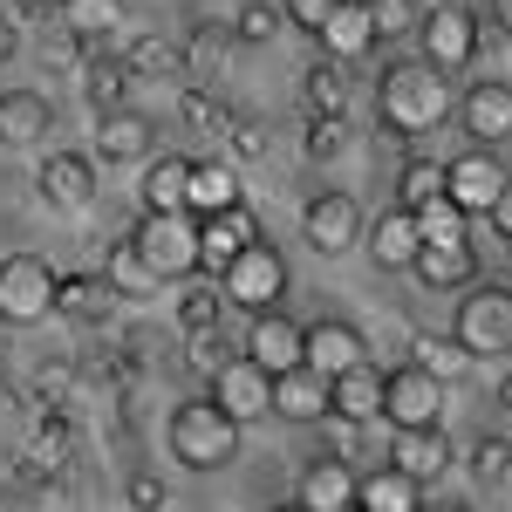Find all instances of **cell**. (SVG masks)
<instances>
[{
	"label": "cell",
	"instance_id": "cell-10",
	"mask_svg": "<svg viewBox=\"0 0 512 512\" xmlns=\"http://www.w3.org/2000/svg\"><path fill=\"white\" fill-rule=\"evenodd\" d=\"M437 410H444V390H437L417 362L383 369V424H390V431H431Z\"/></svg>",
	"mask_w": 512,
	"mask_h": 512
},
{
	"label": "cell",
	"instance_id": "cell-24",
	"mask_svg": "<svg viewBox=\"0 0 512 512\" xmlns=\"http://www.w3.org/2000/svg\"><path fill=\"white\" fill-rule=\"evenodd\" d=\"M294 506L308 512H355V465L349 458H315L301 472V499Z\"/></svg>",
	"mask_w": 512,
	"mask_h": 512
},
{
	"label": "cell",
	"instance_id": "cell-28",
	"mask_svg": "<svg viewBox=\"0 0 512 512\" xmlns=\"http://www.w3.org/2000/svg\"><path fill=\"white\" fill-rule=\"evenodd\" d=\"M410 362H417V369L431 376L437 390H451V383H465V376L478 369V355L465 349V342H458L451 328H444V335H417V342H410Z\"/></svg>",
	"mask_w": 512,
	"mask_h": 512
},
{
	"label": "cell",
	"instance_id": "cell-39",
	"mask_svg": "<svg viewBox=\"0 0 512 512\" xmlns=\"http://www.w3.org/2000/svg\"><path fill=\"white\" fill-rule=\"evenodd\" d=\"M219 308H226L219 287H185V294H178V328H185V335H205V328H219Z\"/></svg>",
	"mask_w": 512,
	"mask_h": 512
},
{
	"label": "cell",
	"instance_id": "cell-44",
	"mask_svg": "<svg viewBox=\"0 0 512 512\" xmlns=\"http://www.w3.org/2000/svg\"><path fill=\"white\" fill-rule=\"evenodd\" d=\"M472 472L485 478V485H499V478L512 472V444H506V437H492V431H485V437L472 444Z\"/></svg>",
	"mask_w": 512,
	"mask_h": 512
},
{
	"label": "cell",
	"instance_id": "cell-46",
	"mask_svg": "<svg viewBox=\"0 0 512 512\" xmlns=\"http://www.w3.org/2000/svg\"><path fill=\"white\" fill-rule=\"evenodd\" d=\"M226 144H233L239 158H267V123L260 117H233L226 123Z\"/></svg>",
	"mask_w": 512,
	"mask_h": 512
},
{
	"label": "cell",
	"instance_id": "cell-5",
	"mask_svg": "<svg viewBox=\"0 0 512 512\" xmlns=\"http://www.w3.org/2000/svg\"><path fill=\"white\" fill-rule=\"evenodd\" d=\"M55 267L41 253H0V321L7 328H41L55 315Z\"/></svg>",
	"mask_w": 512,
	"mask_h": 512
},
{
	"label": "cell",
	"instance_id": "cell-31",
	"mask_svg": "<svg viewBox=\"0 0 512 512\" xmlns=\"http://www.w3.org/2000/svg\"><path fill=\"white\" fill-rule=\"evenodd\" d=\"M185 192H192V158H178V151H164V158L144 164V212H185Z\"/></svg>",
	"mask_w": 512,
	"mask_h": 512
},
{
	"label": "cell",
	"instance_id": "cell-26",
	"mask_svg": "<svg viewBox=\"0 0 512 512\" xmlns=\"http://www.w3.org/2000/svg\"><path fill=\"white\" fill-rule=\"evenodd\" d=\"M117 21H123V0H62V35L82 48V62L110 48Z\"/></svg>",
	"mask_w": 512,
	"mask_h": 512
},
{
	"label": "cell",
	"instance_id": "cell-32",
	"mask_svg": "<svg viewBox=\"0 0 512 512\" xmlns=\"http://www.w3.org/2000/svg\"><path fill=\"white\" fill-rule=\"evenodd\" d=\"M410 274L424 280V287H472V280H478V253H472V239H458V246H424Z\"/></svg>",
	"mask_w": 512,
	"mask_h": 512
},
{
	"label": "cell",
	"instance_id": "cell-15",
	"mask_svg": "<svg viewBox=\"0 0 512 512\" xmlns=\"http://www.w3.org/2000/svg\"><path fill=\"white\" fill-rule=\"evenodd\" d=\"M253 239H267L260 233V219H253V205H239V212H219V219H198V274H226L239 253L253 246Z\"/></svg>",
	"mask_w": 512,
	"mask_h": 512
},
{
	"label": "cell",
	"instance_id": "cell-14",
	"mask_svg": "<svg viewBox=\"0 0 512 512\" xmlns=\"http://www.w3.org/2000/svg\"><path fill=\"white\" fill-rule=\"evenodd\" d=\"M239 355H246V362H260L267 376H287V369H301V321L280 315V308L253 315V321H246V342H239Z\"/></svg>",
	"mask_w": 512,
	"mask_h": 512
},
{
	"label": "cell",
	"instance_id": "cell-2",
	"mask_svg": "<svg viewBox=\"0 0 512 512\" xmlns=\"http://www.w3.org/2000/svg\"><path fill=\"white\" fill-rule=\"evenodd\" d=\"M164 437H171V458H178L185 472H226V465L239 458V424L212 403V396L178 403L171 424H164Z\"/></svg>",
	"mask_w": 512,
	"mask_h": 512
},
{
	"label": "cell",
	"instance_id": "cell-51",
	"mask_svg": "<svg viewBox=\"0 0 512 512\" xmlns=\"http://www.w3.org/2000/svg\"><path fill=\"white\" fill-rule=\"evenodd\" d=\"M492 226H499V233L512 239V185H506V198H499V205H492Z\"/></svg>",
	"mask_w": 512,
	"mask_h": 512
},
{
	"label": "cell",
	"instance_id": "cell-34",
	"mask_svg": "<svg viewBox=\"0 0 512 512\" xmlns=\"http://www.w3.org/2000/svg\"><path fill=\"white\" fill-rule=\"evenodd\" d=\"M103 280H110V294H117V301H144V294H158V287H164V280L137 260V246H130V239H117V246H110Z\"/></svg>",
	"mask_w": 512,
	"mask_h": 512
},
{
	"label": "cell",
	"instance_id": "cell-53",
	"mask_svg": "<svg viewBox=\"0 0 512 512\" xmlns=\"http://www.w3.org/2000/svg\"><path fill=\"white\" fill-rule=\"evenodd\" d=\"M417 512H472V506H417Z\"/></svg>",
	"mask_w": 512,
	"mask_h": 512
},
{
	"label": "cell",
	"instance_id": "cell-48",
	"mask_svg": "<svg viewBox=\"0 0 512 512\" xmlns=\"http://www.w3.org/2000/svg\"><path fill=\"white\" fill-rule=\"evenodd\" d=\"M130 506H137V512H164L171 499H164V485H158V478L144 472V478H130Z\"/></svg>",
	"mask_w": 512,
	"mask_h": 512
},
{
	"label": "cell",
	"instance_id": "cell-41",
	"mask_svg": "<svg viewBox=\"0 0 512 512\" xmlns=\"http://www.w3.org/2000/svg\"><path fill=\"white\" fill-rule=\"evenodd\" d=\"M280 28H287V21H280V7H274V0H246V7H239V21H233V35L246 41V48L274 41Z\"/></svg>",
	"mask_w": 512,
	"mask_h": 512
},
{
	"label": "cell",
	"instance_id": "cell-40",
	"mask_svg": "<svg viewBox=\"0 0 512 512\" xmlns=\"http://www.w3.org/2000/svg\"><path fill=\"white\" fill-rule=\"evenodd\" d=\"M69 451H76L69 424H62V417H41V431H35V472H62V465H69Z\"/></svg>",
	"mask_w": 512,
	"mask_h": 512
},
{
	"label": "cell",
	"instance_id": "cell-16",
	"mask_svg": "<svg viewBox=\"0 0 512 512\" xmlns=\"http://www.w3.org/2000/svg\"><path fill=\"white\" fill-rule=\"evenodd\" d=\"M362 246H369V260H376V274H410L417 267V253H424V233H417V219L390 205L376 226H362Z\"/></svg>",
	"mask_w": 512,
	"mask_h": 512
},
{
	"label": "cell",
	"instance_id": "cell-23",
	"mask_svg": "<svg viewBox=\"0 0 512 512\" xmlns=\"http://www.w3.org/2000/svg\"><path fill=\"white\" fill-rule=\"evenodd\" d=\"M55 130V103L41 89H0V144H41Z\"/></svg>",
	"mask_w": 512,
	"mask_h": 512
},
{
	"label": "cell",
	"instance_id": "cell-50",
	"mask_svg": "<svg viewBox=\"0 0 512 512\" xmlns=\"http://www.w3.org/2000/svg\"><path fill=\"white\" fill-rule=\"evenodd\" d=\"M14 48H21V28H14V14H0V62H7Z\"/></svg>",
	"mask_w": 512,
	"mask_h": 512
},
{
	"label": "cell",
	"instance_id": "cell-38",
	"mask_svg": "<svg viewBox=\"0 0 512 512\" xmlns=\"http://www.w3.org/2000/svg\"><path fill=\"white\" fill-rule=\"evenodd\" d=\"M178 117L192 123V130H205V137H219L226 123H233V110L212 96V89H198V82H185V96H178Z\"/></svg>",
	"mask_w": 512,
	"mask_h": 512
},
{
	"label": "cell",
	"instance_id": "cell-22",
	"mask_svg": "<svg viewBox=\"0 0 512 512\" xmlns=\"http://www.w3.org/2000/svg\"><path fill=\"white\" fill-rule=\"evenodd\" d=\"M383 465H396V472L417 478V485H431L437 472H451V437H444V424H431V431H396Z\"/></svg>",
	"mask_w": 512,
	"mask_h": 512
},
{
	"label": "cell",
	"instance_id": "cell-37",
	"mask_svg": "<svg viewBox=\"0 0 512 512\" xmlns=\"http://www.w3.org/2000/svg\"><path fill=\"white\" fill-rule=\"evenodd\" d=\"M417 219V233H424V246H458V239H472V219L451 205V198H437V205H424V212H410Z\"/></svg>",
	"mask_w": 512,
	"mask_h": 512
},
{
	"label": "cell",
	"instance_id": "cell-20",
	"mask_svg": "<svg viewBox=\"0 0 512 512\" xmlns=\"http://www.w3.org/2000/svg\"><path fill=\"white\" fill-rule=\"evenodd\" d=\"M89 158L96 164H144L151 158V117H144V110H110V117H96Z\"/></svg>",
	"mask_w": 512,
	"mask_h": 512
},
{
	"label": "cell",
	"instance_id": "cell-12",
	"mask_svg": "<svg viewBox=\"0 0 512 512\" xmlns=\"http://www.w3.org/2000/svg\"><path fill=\"white\" fill-rule=\"evenodd\" d=\"M451 117H458V130L472 137L478 151H499V144L512 137V82H492V76L472 82V89L458 96Z\"/></svg>",
	"mask_w": 512,
	"mask_h": 512
},
{
	"label": "cell",
	"instance_id": "cell-4",
	"mask_svg": "<svg viewBox=\"0 0 512 512\" xmlns=\"http://www.w3.org/2000/svg\"><path fill=\"white\" fill-rule=\"evenodd\" d=\"M478 48H485V21L458 0H437L431 14H417V62H431L437 76H458L472 69Z\"/></svg>",
	"mask_w": 512,
	"mask_h": 512
},
{
	"label": "cell",
	"instance_id": "cell-3",
	"mask_svg": "<svg viewBox=\"0 0 512 512\" xmlns=\"http://www.w3.org/2000/svg\"><path fill=\"white\" fill-rule=\"evenodd\" d=\"M130 246H137V260H144L164 287H178V280L198 274V219L192 212H144V219L130 226Z\"/></svg>",
	"mask_w": 512,
	"mask_h": 512
},
{
	"label": "cell",
	"instance_id": "cell-7",
	"mask_svg": "<svg viewBox=\"0 0 512 512\" xmlns=\"http://www.w3.org/2000/svg\"><path fill=\"white\" fill-rule=\"evenodd\" d=\"M219 294H226V308H246V315L280 308V294H287V260H280L274 239H253L233 267L219 274Z\"/></svg>",
	"mask_w": 512,
	"mask_h": 512
},
{
	"label": "cell",
	"instance_id": "cell-13",
	"mask_svg": "<svg viewBox=\"0 0 512 512\" xmlns=\"http://www.w3.org/2000/svg\"><path fill=\"white\" fill-rule=\"evenodd\" d=\"M301 239L315 246V253H349L355 239H362V205L349 192H315L308 198V212H301Z\"/></svg>",
	"mask_w": 512,
	"mask_h": 512
},
{
	"label": "cell",
	"instance_id": "cell-42",
	"mask_svg": "<svg viewBox=\"0 0 512 512\" xmlns=\"http://www.w3.org/2000/svg\"><path fill=\"white\" fill-rule=\"evenodd\" d=\"M233 355H239V349H226V335H219V328H205V335H185V362H192L205 383H212V376H219Z\"/></svg>",
	"mask_w": 512,
	"mask_h": 512
},
{
	"label": "cell",
	"instance_id": "cell-11",
	"mask_svg": "<svg viewBox=\"0 0 512 512\" xmlns=\"http://www.w3.org/2000/svg\"><path fill=\"white\" fill-rule=\"evenodd\" d=\"M205 396L233 417L239 431H246V424H260V417H274V376H267L260 362H246V355H233V362L212 376V390H205Z\"/></svg>",
	"mask_w": 512,
	"mask_h": 512
},
{
	"label": "cell",
	"instance_id": "cell-27",
	"mask_svg": "<svg viewBox=\"0 0 512 512\" xmlns=\"http://www.w3.org/2000/svg\"><path fill=\"white\" fill-rule=\"evenodd\" d=\"M55 315L82 321V328H103V321L117 315V294H110L103 274H62L55 280Z\"/></svg>",
	"mask_w": 512,
	"mask_h": 512
},
{
	"label": "cell",
	"instance_id": "cell-18",
	"mask_svg": "<svg viewBox=\"0 0 512 512\" xmlns=\"http://www.w3.org/2000/svg\"><path fill=\"white\" fill-rule=\"evenodd\" d=\"M328 417L342 424V431H369V424H383V376L362 362L349 376H335L328 383Z\"/></svg>",
	"mask_w": 512,
	"mask_h": 512
},
{
	"label": "cell",
	"instance_id": "cell-30",
	"mask_svg": "<svg viewBox=\"0 0 512 512\" xmlns=\"http://www.w3.org/2000/svg\"><path fill=\"white\" fill-rule=\"evenodd\" d=\"M130 82H137V76H130V62H123V55H110V48L82 62V96H89V110H96V117L130 110Z\"/></svg>",
	"mask_w": 512,
	"mask_h": 512
},
{
	"label": "cell",
	"instance_id": "cell-56",
	"mask_svg": "<svg viewBox=\"0 0 512 512\" xmlns=\"http://www.w3.org/2000/svg\"><path fill=\"white\" fill-rule=\"evenodd\" d=\"M506 260H512V239H506Z\"/></svg>",
	"mask_w": 512,
	"mask_h": 512
},
{
	"label": "cell",
	"instance_id": "cell-52",
	"mask_svg": "<svg viewBox=\"0 0 512 512\" xmlns=\"http://www.w3.org/2000/svg\"><path fill=\"white\" fill-rule=\"evenodd\" d=\"M499 403H506V417H512V376H506V383H499Z\"/></svg>",
	"mask_w": 512,
	"mask_h": 512
},
{
	"label": "cell",
	"instance_id": "cell-19",
	"mask_svg": "<svg viewBox=\"0 0 512 512\" xmlns=\"http://www.w3.org/2000/svg\"><path fill=\"white\" fill-rule=\"evenodd\" d=\"M315 41H321V55H328V62H342V69H349V62H362V55L376 48V21H369V0H335Z\"/></svg>",
	"mask_w": 512,
	"mask_h": 512
},
{
	"label": "cell",
	"instance_id": "cell-8",
	"mask_svg": "<svg viewBox=\"0 0 512 512\" xmlns=\"http://www.w3.org/2000/svg\"><path fill=\"white\" fill-rule=\"evenodd\" d=\"M506 185H512V171H506V158L499 151H458V158L444 164V198L465 212V219H492V205L506 198Z\"/></svg>",
	"mask_w": 512,
	"mask_h": 512
},
{
	"label": "cell",
	"instance_id": "cell-57",
	"mask_svg": "<svg viewBox=\"0 0 512 512\" xmlns=\"http://www.w3.org/2000/svg\"><path fill=\"white\" fill-rule=\"evenodd\" d=\"M410 7H417V0H410Z\"/></svg>",
	"mask_w": 512,
	"mask_h": 512
},
{
	"label": "cell",
	"instance_id": "cell-55",
	"mask_svg": "<svg viewBox=\"0 0 512 512\" xmlns=\"http://www.w3.org/2000/svg\"><path fill=\"white\" fill-rule=\"evenodd\" d=\"M506 28H512V0H506Z\"/></svg>",
	"mask_w": 512,
	"mask_h": 512
},
{
	"label": "cell",
	"instance_id": "cell-35",
	"mask_svg": "<svg viewBox=\"0 0 512 512\" xmlns=\"http://www.w3.org/2000/svg\"><path fill=\"white\" fill-rule=\"evenodd\" d=\"M301 96H308V117H342V110H349V76H342V62L321 55L315 69L301 76Z\"/></svg>",
	"mask_w": 512,
	"mask_h": 512
},
{
	"label": "cell",
	"instance_id": "cell-6",
	"mask_svg": "<svg viewBox=\"0 0 512 512\" xmlns=\"http://www.w3.org/2000/svg\"><path fill=\"white\" fill-rule=\"evenodd\" d=\"M451 335L485 362V355H512V287L506 280H472V294H458V321Z\"/></svg>",
	"mask_w": 512,
	"mask_h": 512
},
{
	"label": "cell",
	"instance_id": "cell-9",
	"mask_svg": "<svg viewBox=\"0 0 512 512\" xmlns=\"http://www.w3.org/2000/svg\"><path fill=\"white\" fill-rule=\"evenodd\" d=\"M362 362H369V342H362L355 321L328 315V321H308V328H301V369H315L321 383L349 376V369H362Z\"/></svg>",
	"mask_w": 512,
	"mask_h": 512
},
{
	"label": "cell",
	"instance_id": "cell-54",
	"mask_svg": "<svg viewBox=\"0 0 512 512\" xmlns=\"http://www.w3.org/2000/svg\"><path fill=\"white\" fill-rule=\"evenodd\" d=\"M274 512H308V506H274Z\"/></svg>",
	"mask_w": 512,
	"mask_h": 512
},
{
	"label": "cell",
	"instance_id": "cell-49",
	"mask_svg": "<svg viewBox=\"0 0 512 512\" xmlns=\"http://www.w3.org/2000/svg\"><path fill=\"white\" fill-rule=\"evenodd\" d=\"M35 14H62V0H14V21H35Z\"/></svg>",
	"mask_w": 512,
	"mask_h": 512
},
{
	"label": "cell",
	"instance_id": "cell-17",
	"mask_svg": "<svg viewBox=\"0 0 512 512\" xmlns=\"http://www.w3.org/2000/svg\"><path fill=\"white\" fill-rule=\"evenodd\" d=\"M35 185L48 205H62V212H82L89 198H96V158L89 151H48L35 171Z\"/></svg>",
	"mask_w": 512,
	"mask_h": 512
},
{
	"label": "cell",
	"instance_id": "cell-33",
	"mask_svg": "<svg viewBox=\"0 0 512 512\" xmlns=\"http://www.w3.org/2000/svg\"><path fill=\"white\" fill-rule=\"evenodd\" d=\"M123 62H130V76H171V82H192V62H185V48L164 35H137L123 48Z\"/></svg>",
	"mask_w": 512,
	"mask_h": 512
},
{
	"label": "cell",
	"instance_id": "cell-25",
	"mask_svg": "<svg viewBox=\"0 0 512 512\" xmlns=\"http://www.w3.org/2000/svg\"><path fill=\"white\" fill-rule=\"evenodd\" d=\"M424 506V485L403 478L396 465H369L355 472V512H417Z\"/></svg>",
	"mask_w": 512,
	"mask_h": 512
},
{
	"label": "cell",
	"instance_id": "cell-21",
	"mask_svg": "<svg viewBox=\"0 0 512 512\" xmlns=\"http://www.w3.org/2000/svg\"><path fill=\"white\" fill-rule=\"evenodd\" d=\"M239 205H246V185H239L233 164L192 158V192H185V212H192V219H219V212H239Z\"/></svg>",
	"mask_w": 512,
	"mask_h": 512
},
{
	"label": "cell",
	"instance_id": "cell-29",
	"mask_svg": "<svg viewBox=\"0 0 512 512\" xmlns=\"http://www.w3.org/2000/svg\"><path fill=\"white\" fill-rule=\"evenodd\" d=\"M274 417L280 424H321V417H328V383H321L315 369L274 376Z\"/></svg>",
	"mask_w": 512,
	"mask_h": 512
},
{
	"label": "cell",
	"instance_id": "cell-43",
	"mask_svg": "<svg viewBox=\"0 0 512 512\" xmlns=\"http://www.w3.org/2000/svg\"><path fill=\"white\" fill-rule=\"evenodd\" d=\"M342 144H349V123H342V117H308V137H301V151H308V164L342 158Z\"/></svg>",
	"mask_w": 512,
	"mask_h": 512
},
{
	"label": "cell",
	"instance_id": "cell-1",
	"mask_svg": "<svg viewBox=\"0 0 512 512\" xmlns=\"http://www.w3.org/2000/svg\"><path fill=\"white\" fill-rule=\"evenodd\" d=\"M451 110H458L451 76H437L431 62H390L383 82H376V123H383V137H396V144L431 137Z\"/></svg>",
	"mask_w": 512,
	"mask_h": 512
},
{
	"label": "cell",
	"instance_id": "cell-47",
	"mask_svg": "<svg viewBox=\"0 0 512 512\" xmlns=\"http://www.w3.org/2000/svg\"><path fill=\"white\" fill-rule=\"evenodd\" d=\"M328 7H335V0H280V21H294L301 35H321V21H328Z\"/></svg>",
	"mask_w": 512,
	"mask_h": 512
},
{
	"label": "cell",
	"instance_id": "cell-45",
	"mask_svg": "<svg viewBox=\"0 0 512 512\" xmlns=\"http://www.w3.org/2000/svg\"><path fill=\"white\" fill-rule=\"evenodd\" d=\"M410 14H417L410 0H369V21H376V41H396V35H410V28H417Z\"/></svg>",
	"mask_w": 512,
	"mask_h": 512
},
{
	"label": "cell",
	"instance_id": "cell-36",
	"mask_svg": "<svg viewBox=\"0 0 512 512\" xmlns=\"http://www.w3.org/2000/svg\"><path fill=\"white\" fill-rule=\"evenodd\" d=\"M437 198H444V164L437 158H410L396 171V205H403V212H424Z\"/></svg>",
	"mask_w": 512,
	"mask_h": 512
}]
</instances>
